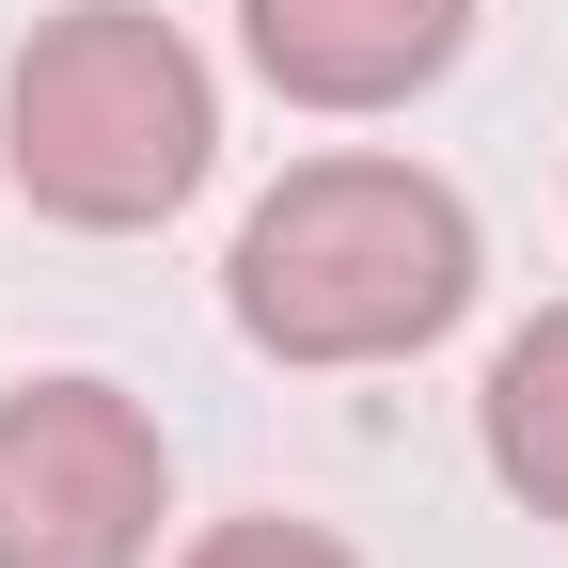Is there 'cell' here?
<instances>
[{"label":"cell","instance_id":"1","mask_svg":"<svg viewBox=\"0 0 568 568\" xmlns=\"http://www.w3.org/2000/svg\"><path fill=\"white\" fill-rule=\"evenodd\" d=\"M474 205L426 174V159H301L284 190H253V222L222 253V316L237 347L301 379H347V364H410L474 316Z\"/></svg>","mask_w":568,"mask_h":568},{"label":"cell","instance_id":"2","mask_svg":"<svg viewBox=\"0 0 568 568\" xmlns=\"http://www.w3.org/2000/svg\"><path fill=\"white\" fill-rule=\"evenodd\" d=\"M222 159V80L174 17L142 0H63L32 17V48L0 63V174L32 222L63 237H142L174 222Z\"/></svg>","mask_w":568,"mask_h":568},{"label":"cell","instance_id":"3","mask_svg":"<svg viewBox=\"0 0 568 568\" xmlns=\"http://www.w3.org/2000/svg\"><path fill=\"white\" fill-rule=\"evenodd\" d=\"M174 443L126 379H17L0 395V568H159Z\"/></svg>","mask_w":568,"mask_h":568},{"label":"cell","instance_id":"4","mask_svg":"<svg viewBox=\"0 0 568 568\" xmlns=\"http://www.w3.org/2000/svg\"><path fill=\"white\" fill-rule=\"evenodd\" d=\"M237 48L284 111H410L474 48V0H237Z\"/></svg>","mask_w":568,"mask_h":568},{"label":"cell","instance_id":"5","mask_svg":"<svg viewBox=\"0 0 568 568\" xmlns=\"http://www.w3.org/2000/svg\"><path fill=\"white\" fill-rule=\"evenodd\" d=\"M474 443H489V489L537 521H568V301H537L474 379Z\"/></svg>","mask_w":568,"mask_h":568},{"label":"cell","instance_id":"6","mask_svg":"<svg viewBox=\"0 0 568 568\" xmlns=\"http://www.w3.org/2000/svg\"><path fill=\"white\" fill-rule=\"evenodd\" d=\"M174 568H364L332 521H284V506H237V521H205Z\"/></svg>","mask_w":568,"mask_h":568}]
</instances>
